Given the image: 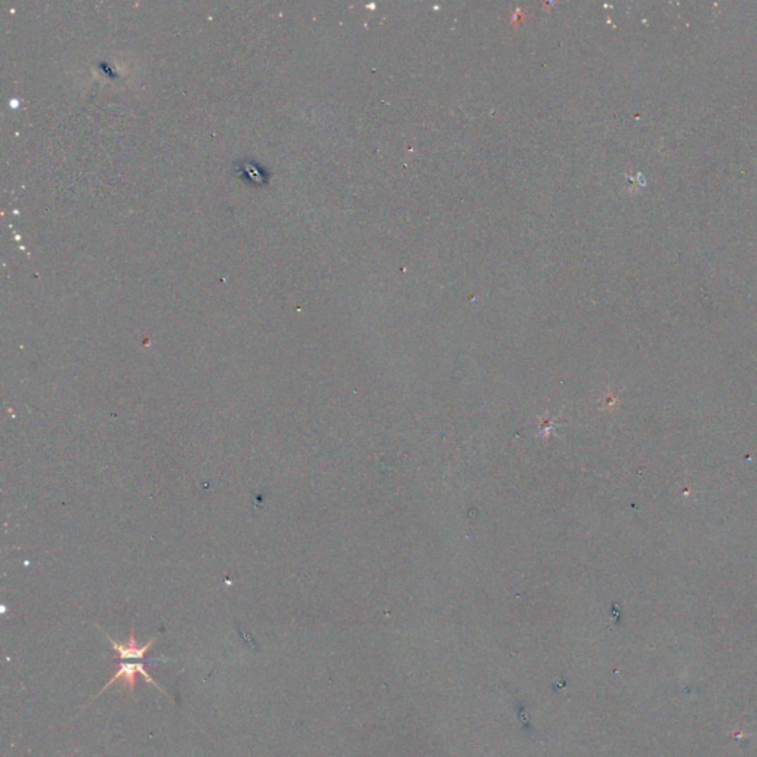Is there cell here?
I'll list each match as a JSON object with an SVG mask.
<instances>
[{
  "instance_id": "cell-2",
  "label": "cell",
  "mask_w": 757,
  "mask_h": 757,
  "mask_svg": "<svg viewBox=\"0 0 757 757\" xmlns=\"http://www.w3.org/2000/svg\"><path fill=\"white\" fill-rule=\"evenodd\" d=\"M144 664H147V662H120L119 670L114 673V676L110 679V681H108L102 686V689L97 694V697H98V695H101L107 688H110L117 681L125 682V686L131 692H133L135 684H136V674L141 673V669H143Z\"/></svg>"
},
{
  "instance_id": "cell-1",
  "label": "cell",
  "mask_w": 757,
  "mask_h": 757,
  "mask_svg": "<svg viewBox=\"0 0 757 757\" xmlns=\"http://www.w3.org/2000/svg\"><path fill=\"white\" fill-rule=\"evenodd\" d=\"M105 636H107L108 641L111 642V645H113V648H114V651H116L114 658H119V660H121V661H123V660H145V655H147V653L150 651L151 645H152L154 642H156V639L152 638V639H150V642L145 643L144 646H139V645L136 643L133 630L131 631V636H129V639H128V642H126L125 645L116 642L114 639H111L110 636H108L107 633H105Z\"/></svg>"
}]
</instances>
